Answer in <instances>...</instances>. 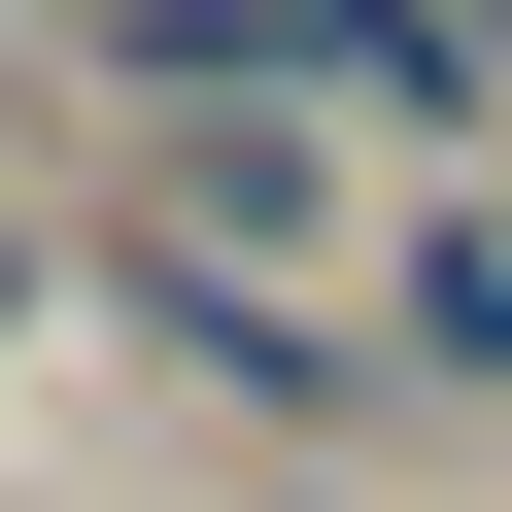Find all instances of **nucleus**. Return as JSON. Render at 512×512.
<instances>
[{"label": "nucleus", "instance_id": "f257e3e1", "mask_svg": "<svg viewBox=\"0 0 512 512\" xmlns=\"http://www.w3.org/2000/svg\"><path fill=\"white\" fill-rule=\"evenodd\" d=\"M137 103H376V137H478V0H137Z\"/></svg>", "mask_w": 512, "mask_h": 512}, {"label": "nucleus", "instance_id": "f03ea898", "mask_svg": "<svg viewBox=\"0 0 512 512\" xmlns=\"http://www.w3.org/2000/svg\"><path fill=\"white\" fill-rule=\"evenodd\" d=\"M410 376H512V171H478V205L410 239Z\"/></svg>", "mask_w": 512, "mask_h": 512}, {"label": "nucleus", "instance_id": "7ed1b4c3", "mask_svg": "<svg viewBox=\"0 0 512 512\" xmlns=\"http://www.w3.org/2000/svg\"><path fill=\"white\" fill-rule=\"evenodd\" d=\"M478 69H512V0H478Z\"/></svg>", "mask_w": 512, "mask_h": 512}]
</instances>
